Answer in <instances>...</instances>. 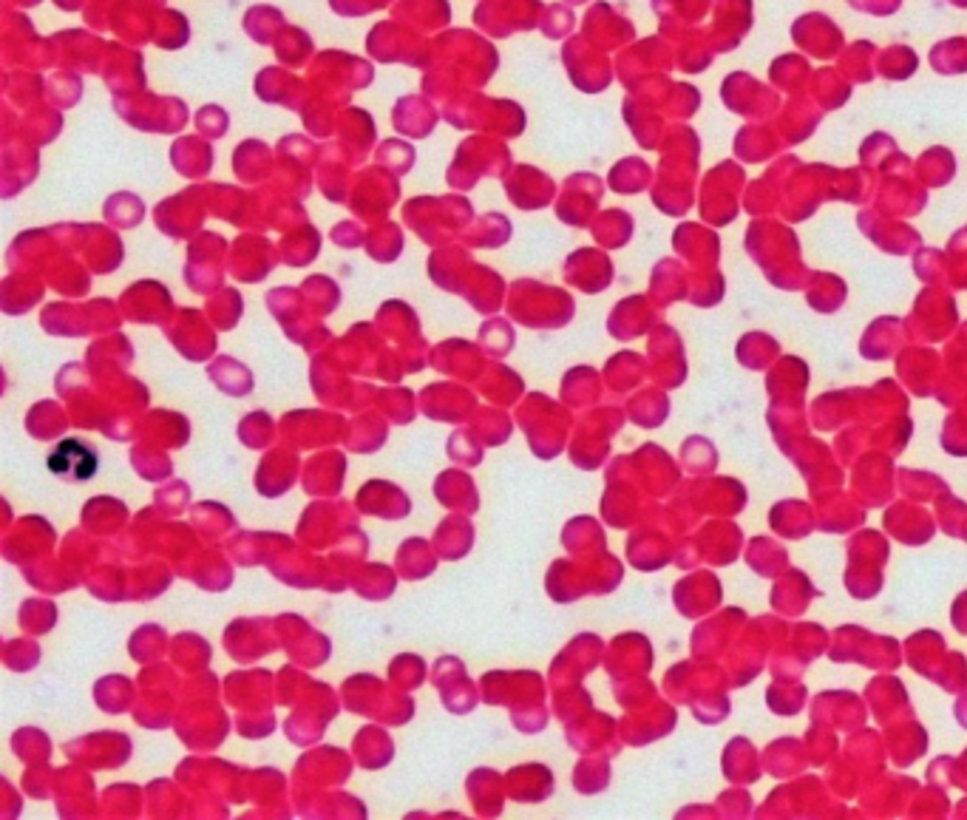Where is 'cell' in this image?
Masks as SVG:
<instances>
[{"mask_svg":"<svg viewBox=\"0 0 967 820\" xmlns=\"http://www.w3.org/2000/svg\"><path fill=\"white\" fill-rule=\"evenodd\" d=\"M49 468L60 477H71V480H88L97 474V454L83 445L80 440H63L57 445L49 457Z\"/></svg>","mask_w":967,"mask_h":820,"instance_id":"1","label":"cell"}]
</instances>
